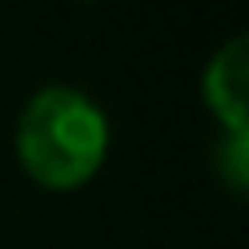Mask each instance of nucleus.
I'll return each instance as SVG.
<instances>
[{
    "instance_id": "f257e3e1",
    "label": "nucleus",
    "mask_w": 249,
    "mask_h": 249,
    "mask_svg": "<svg viewBox=\"0 0 249 249\" xmlns=\"http://www.w3.org/2000/svg\"><path fill=\"white\" fill-rule=\"evenodd\" d=\"M13 140L18 162L35 184L70 193L101 171L109 153V118L88 92L53 83L22 105Z\"/></svg>"
},
{
    "instance_id": "f03ea898",
    "label": "nucleus",
    "mask_w": 249,
    "mask_h": 249,
    "mask_svg": "<svg viewBox=\"0 0 249 249\" xmlns=\"http://www.w3.org/2000/svg\"><path fill=\"white\" fill-rule=\"evenodd\" d=\"M201 101L223 131H249V39L232 35L201 74Z\"/></svg>"
},
{
    "instance_id": "7ed1b4c3",
    "label": "nucleus",
    "mask_w": 249,
    "mask_h": 249,
    "mask_svg": "<svg viewBox=\"0 0 249 249\" xmlns=\"http://www.w3.org/2000/svg\"><path fill=\"white\" fill-rule=\"evenodd\" d=\"M214 171L232 193H249V131H223L214 149Z\"/></svg>"
}]
</instances>
